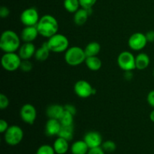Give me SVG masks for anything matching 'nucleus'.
Instances as JSON below:
<instances>
[{"instance_id": "obj_1", "label": "nucleus", "mask_w": 154, "mask_h": 154, "mask_svg": "<svg viewBox=\"0 0 154 154\" xmlns=\"http://www.w3.org/2000/svg\"><path fill=\"white\" fill-rule=\"evenodd\" d=\"M36 27L40 35L49 38L57 33L59 23L54 16L51 14H45L40 17Z\"/></svg>"}, {"instance_id": "obj_2", "label": "nucleus", "mask_w": 154, "mask_h": 154, "mask_svg": "<svg viewBox=\"0 0 154 154\" xmlns=\"http://www.w3.org/2000/svg\"><path fill=\"white\" fill-rule=\"evenodd\" d=\"M20 48V38L15 32L5 30L0 38V48L5 53H15Z\"/></svg>"}, {"instance_id": "obj_3", "label": "nucleus", "mask_w": 154, "mask_h": 154, "mask_svg": "<svg viewBox=\"0 0 154 154\" xmlns=\"http://www.w3.org/2000/svg\"><path fill=\"white\" fill-rule=\"evenodd\" d=\"M65 61L71 66H78L85 63L87 59L84 49L78 46L69 48L65 52Z\"/></svg>"}, {"instance_id": "obj_4", "label": "nucleus", "mask_w": 154, "mask_h": 154, "mask_svg": "<svg viewBox=\"0 0 154 154\" xmlns=\"http://www.w3.org/2000/svg\"><path fill=\"white\" fill-rule=\"evenodd\" d=\"M50 51L54 53L66 52L69 47V42L66 35L60 33H57L49 38L47 42Z\"/></svg>"}, {"instance_id": "obj_5", "label": "nucleus", "mask_w": 154, "mask_h": 154, "mask_svg": "<svg viewBox=\"0 0 154 154\" xmlns=\"http://www.w3.org/2000/svg\"><path fill=\"white\" fill-rule=\"evenodd\" d=\"M23 131L20 126L12 125L4 133V139L7 144L10 146H16L22 141L23 138Z\"/></svg>"}, {"instance_id": "obj_6", "label": "nucleus", "mask_w": 154, "mask_h": 154, "mask_svg": "<svg viewBox=\"0 0 154 154\" xmlns=\"http://www.w3.org/2000/svg\"><path fill=\"white\" fill-rule=\"evenodd\" d=\"M22 59L16 53H5L1 60L2 66L8 72H15L20 67Z\"/></svg>"}, {"instance_id": "obj_7", "label": "nucleus", "mask_w": 154, "mask_h": 154, "mask_svg": "<svg viewBox=\"0 0 154 154\" xmlns=\"http://www.w3.org/2000/svg\"><path fill=\"white\" fill-rule=\"evenodd\" d=\"M117 64L124 72H129L136 69L135 57L129 51H123L119 54L117 57Z\"/></svg>"}, {"instance_id": "obj_8", "label": "nucleus", "mask_w": 154, "mask_h": 154, "mask_svg": "<svg viewBox=\"0 0 154 154\" xmlns=\"http://www.w3.org/2000/svg\"><path fill=\"white\" fill-rule=\"evenodd\" d=\"M40 17L38 11L35 8H29L25 9L20 14V21L25 26H36Z\"/></svg>"}, {"instance_id": "obj_9", "label": "nucleus", "mask_w": 154, "mask_h": 154, "mask_svg": "<svg viewBox=\"0 0 154 154\" xmlns=\"http://www.w3.org/2000/svg\"><path fill=\"white\" fill-rule=\"evenodd\" d=\"M147 44L145 34L142 32H135L129 37L128 45L132 51H139L144 49Z\"/></svg>"}, {"instance_id": "obj_10", "label": "nucleus", "mask_w": 154, "mask_h": 154, "mask_svg": "<svg viewBox=\"0 0 154 154\" xmlns=\"http://www.w3.org/2000/svg\"><path fill=\"white\" fill-rule=\"evenodd\" d=\"M93 89L94 88L92 87L91 84L84 80L77 81L74 87L75 94L81 99H87L91 96L93 95Z\"/></svg>"}, {"instance_id": "obj_11", "label": "nucleus", "mask_w": 154, "mask_h": 154, "mask_svg": "<svg viewBox=\"0 0 154 154\" xmlns=\"http://www.w3.org/2000/svg\"><path fill=\"white\" fill-rule=\"evenodd\" d=\"M21 120L27 124L32 125L37 117V111L35 108L31 104H25L20 111Z\"/></svg>"}, {"instance_id": "obj_12", "label": "nucleus", "mask_w": 154, "mask_h": 154, "mask_svg": "<svg viewBox=\"0 0 154 154\" xmlns=\"http://www.w3.org/2000/svg\"><path fill=\"white\" fill-rule=\"evenodd\" d=\"M84 140L89 148H94V147H101L103 143L102 141V136L99 132L96 131H90L87 132L84 136Z\"/></svg>"}, {"instance_id": "obj_13", "label": "nucleus", "mask_w": 154, "mask_h": 154, "mask_svg": "<svg viewBox=\"0 0 154 154\" xmlns=\"http://www.w3.org/2000/svg\"><path fill=\"white\" fill-rule=\"evenodd\" d=\"M61 127L62 125L60 120L57 119L49 118L45 124V135L48 137H53L56 135L58 136Z\"/></svg>"}, {"instance_id": "obj_14", "label": "nucleus", "mask_w": 154, "mask_h": 154, "mask_svg": "<svg viewBox=\"0 0 154 154\" xmlns=\"http://www.w3.org/2000/svg\"><path fill=\"white\" fill-rule=\"evenodd\" d=\"M35 51L36 48L32 42H24L18 50V54L22 60H30V58L35 56Z\"/></svg>"}, {"instance_id": "obj_15", "label": "nucleus", "mask_w": 154, "mask_h": 154, "mask_svg": "<svg viewBox=\"0 0 154 154\" xmlns=\"http://www.w3.org/2000/svg\"><path fill=\"white\" fill-rule=\"evenodd\" d=\"M39 35L36 26H25L20 34L21 40L24 42H33Z\"/></svg>"}, {"instance_id": "obj_16", "label": "nucleus", "mask_w": 154, "mask_h": 154, "mask_svg": "<svg viewBox=\"0 0 154 154\" xmlns=\"http://www.w3.org/2000/svg\"><path fill=\"white\" fill-rule=\"evenodd\" d=\"M93 12V8L85 9V8H79L74 14V22L76 25L82 26L86 23L87 21L88 17Z\"/></svg>"}, {"instance_id": "obj_17", "label": "nucleus", "mask_w": 154, "mask_h": 154, "mask_svg": "<svg viewBox=\"0 0 154 154\" xmlns=\"http://www.w3.org/2000/svg\"><path fill=\"white\" fill-rule=\"evenodd\" d=\"M64 111V106L58 105V104H53L47 108L46 115L51 119L60 120Z\"/></svg>"}, {"instance_id": "obj_18", "label": "nucleus", "mask_w": 154, "mask_h": 154, "mask_svg": "<svg viewBox=\"0 0 154 154\" xmlns=\"http://www.w3.org/2000/svg\"><path fill=\"white\" fill-rule=\"evenodd\" d=\"M53 147H54L56 154H66L70 149L69 141L63 138H60V137H58L54 141Z\"/></svg>"}, {"instance_id": "obj_19", "label": "nucleus", "mask_w": 154, "mask_h": 154, "mask_svg": "<svg viewBox=\"0 0 154 154\" xmlns=\"http://www.w3.org/2000/svg\"><path fill=\"white\" fill-rule=\"evenodd\" d=\"M89 150L88 145L84 140L75 141L70 147L72 154H87Z\"/></svg>"}, {"instance_id": "obj_20", "label": "nucleus", "mask_w": 154, "mask_h": 154, "mask_svg": "<svg viewBox=\"0 0 154 154\" xmlns=\"http://www.w3.org/2000/svg\"><path fill=\"white\" fill-rule=\"evenodd\" d=\"M150 63V59L145 53H141L135 57V66L138 70L147 69Z\"/></svg>"}, {"instance_id": "obj_21", "label": "nucleus", "mask_w": 154, "mask_h": 154, "mask_svg": "<svg viewBox=\"0 0 154 154\" xmlns=\"http://www.w3.org/2000/svg\"><path fill=\"white\" fill-rule=\"evenodd\" d=\"M50 52H51L50 51L49 48H48V43L45 42L42 46L39 48H38L35 51V58L36 60L40 62L45 61V60H48V58L50 56Z\"/></svg>"}, {"instance_id": "obj_22", "label": "nucleus", "mask_w": 154, "mask_h": 154, "mask_svg": "<svg viewBox=\"0 0 154 154\" xmlns=\"http://www.w3.org/2000/svg\"><path fill=\"white\" fill-rule=\"evenodd\" d=\"M85 64L90 70L91 71H99L102 68V63L100 59L96 57H87L85 60Z\"/></svg>"}, {"instance_id": "obj_23", "label": "nucleus", "mask_w": 154, "mask_h": 154, "mask_svg": "<svg viewBox=\"0 0 154 154\" xmlns=\"http://www.w3.org/2000/svg\"><path fill=\"white\" fill-rule=\"evenodd\" d=\"M101 51V45L96 42H92L85 47L86 56L87 57H96Z\"/></svg>"}, {"instance_id": "obj_24", "label": "nucleus", "mask_w": 154, "mask_h": 154, "mask_svg": "<svg viewBox=\"0 0 154 154\" xmlns=\"http://www.w3.org/2000/svg\"><path fill=\"white\" fill-rule=\"evenodd\" d=\"M74 136V127L73 126H62L61 129L59 132L58 137L63 138L67 141H72Z\"/></svg>"}, {"instance_id": "obj_25", "label": "nucleus", "mask_w": 154, "mask_h": 154, "mask_svg": "<svg viewBox=\"0 0 154 154\" xmlns=\"http://www.w3.org/2000/svg\"><path fill=\"white\" fill-rule=\"evenodd\" d=\"M63 6L68 12L75 14L80 8L81 5L79 0H64Z\"/></svg>"}, {"instance_id": "obj_26", "label": "nucleus", "mask_w": 154, "mask_h": 154, "mask_svg": "<svg viewBox=\"0 0 154 154\" xmlns=\"http://www.w3.org/2000/svg\"><path fill=\"white\" fill-rule=\"evenodd\" d=\"M59 120L60 121L62 126H73L74 115L71 113L65 111Z\"/></svg>"}, {"instance_id": "obj_27", "label": "nucleus", "mask_w": 154, "mask_h": 154, "mask_svg": "<svg viewBox=\"0 0 154 154\" xmlns=\"http://www.w3.org/2000/svg\"><path fill=\"white\" fill-rule=\"evenodd\" d=\"M101 147L103 149L104 151L106 152V153H112V152L115 151L116 148H117V145H116L115 142L111 141V140L103 141Z\"/></svg>"}, {"instance_id": "obj_28", "label": "nucleus", "mask_w": 154, "mask_h": 154, "mask_svg": "<svg viewBox=\"0 0 154 154\" xmlns=\"http://www.w3.org/2000/svg\"><path fill=\"white\" fill-rule=\"evenodd\" d=\"M35 154H56L53 146L49 144H43L38 148Z\"/></svg>"}, {"instance_id": "obj_29", "label": "nucleus", "mask_w": 154, "mask_h": 154, "mask_svg": "<svg viewBox=\"0 0 154 154\" xmlns=\"http://www.w3.org/2000/svg\"><path fill=\"white\" fill-rule=\"evenodd\" d=\"M20 69L23 72H29L32 69V64L29 61V60H22Z\"/></svg>"}, {"instance_id": "obj_30", "label": "nucleus", "mask_w": 154, "mask_h": 154, "mask_svg": "<svg viewBox=\"0 0 154 154\" xmlns=\"http://www.w3.org/2000/svg\"><path fill=\"white\" fill-rule=\"evenodd\" d=\"M97 0H79L81 7L85 9L93 8Z\"/></svg>"}, {"instance_id": "obj_31", "label": "nucleus", "mask_w": 154, "mask_h": 154, "mask_svg": "<svg viewBox=\"0 0 154 154\" xmlns=\"http://www.w3.org/2000/svg\"><path fill=\"white\" fill-rule=\"evenodd\" d=\"M9 105V99L3 93L0 94V108L2 110L6 109Z\"/></svg>"}, {"instance_id": "obj_32", "label": "nucleus", "mask_w": 154, "mask_h": 154, "mask_svg": "<svg viewBox=\"0 0 154 154\" xmlns=\"http://www.w3.org/2000/svg\"><path fill=\"white\" fill-rule=\"evenodd\" d=\"M10 14V10L5 6H2L0 8V17L2 18H6Z\"/></svg>"}, {"instance_id": "obj_33", "label": "nucleus", "mask_w": 154, "mask_h": 154, "mask_svg": "<svg viewBox=\"0 0 154 154\" xmlns=\"http://www.w3.org/2000/svg\"><path fill=\"white\" fill-rule=\"evenodd\" d=\"M87 154H105V152L104 151L102 147H94V148H90Z\"/></svg>"}, {"instance_id": "obj_34", "label": "nucleus", "mask_w": 154, "mask_h": 154, "mask_svg": "<svg viewBox=\"0 0 154 154\" xmlns=\"http://www.w3.org/2000/svg\"><path fill=\"white\" fill-rule=\"evenodd\" d=\"M147 103L149 104V105L154 108V90H151V91L148 93L147 97Z\"/></svg>"}, {"instance_id": "obj_35", "label": "nucleus", "mask_w": 154, "mask_h": 154, "mask_svg": "<svg viewBox=\"0 0 154 154\" xmlns=\"http://www.w3.org/2000/svg\"><path fill=\"white\" fill-rule=\"evenodd\" d=\"M8 127L9 126L8 122L6 121V120L2 119V120H0V132H1V133H5V132H6V130L8 129Z\"/></svg>"}, {"instance_id": "obj_36", "label": "nucleus", "mask_w": 154, "mask_h": 154, "mask_svg": "<svg viewBox=\"0 0 154 154\" xmlns=\"http://www.w3.org/2000/svg\"><path fill=\"white\" fill-rule=\"evenodd\" d=\"M64 109L65 111H68V112L71 113L72 114H73L74 116L75 115L77 112V109L74 105H71V104H67V105H64Z\"/></svg>"}, {"instance_id": "obj_37", "label": "nucleus", "mask_w": 154, "mask_h": 154, "mask_svg": "<svg viewBox=\"0 0 154 154\" xmlns=\"http://www.w3.org/2000/svg\"><path fill=\"white\" fill-rule=\"evenodd\" d=\"M146 38H147V42H154V31L153 30H150V31L147 32L145 34Z\"/></svg>"}, {"instance_id": "obj_38", "label": "nucleus", "mask_w": 154, "mask_h": 154, "mask_svg": "<svg viewBox=\"0 0 154 154\" xmlns=\"http://www.w3.org/2000/svg\"><path fill=\"white\" fill-rule=\"evenodd\" d=\"M125 78L126 80H131L133 78V74L132 73V71H129V72H125Z\"/></svg>"}, {"instance_id": "obj_39", "label": "nucleus", "mask_w": 154, "mask_h": 154, "mask_svg": "<svg viewBox=\"0 0 154 154\" xmlns=\"http://www.w3.org/2000/svg\"><path fill=\"white\" fill-rule=\"evenodd\" d=\"M150 119L153 123H154V109L150 112Z\"/></svg>"}, {"instance_id": "obj_40", "label": "nucleus", "mask_w": 154, "mask_h": 154, "mask_svg": "<svg viewBox=\"0 0 154 154\" xmlns=\"http://www.w3.org/2000/svg\"><path fill=\"white\" fill-rule=\"evenodd\" d=\"M153 77H154V69H153Z\"/></svg>"}]
</instances>
